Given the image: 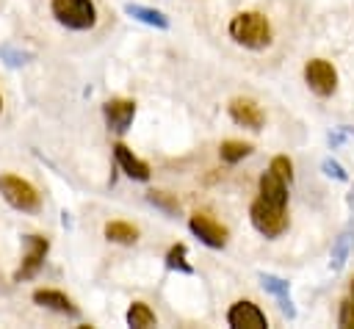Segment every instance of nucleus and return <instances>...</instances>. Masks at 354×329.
<instances>
[{"mask_svg":"<svg viewBox=\"0 0 354 329\" xmlns=\"http://www.w3.org/2000/svg\"><path fill=\"white\" fill-rule=\"evenodd\" d=\"M124 14L130 19H136V22L158 28V30H169L171 28V19L160 8H149V6H141V3H124Z\"/></svg>","mask_w":354,"mask_h":329,"instance_id":"15","label":"nucleus"},{"mask_svg":"<svg viewBox=\"0 0 354 329\" xmlns=\"http://www.w3.org/2000/svg\"><path fill=\"white\" fill-rule=\"evenodd\" d=\"M227 323H230L232 329H268L266 312H263L254 301H249V299H238V301L230 304V310H227Z\"/></svg>","mask_w":354,"mask_h":329,"instance_id":"8","label":"nucleus"},{"mask_svg":"<svg viewBox=\"0 0 354 329\" xmlns=\"http://www.w3.org/2000/svg\"><path fill=\"white\" fill-rule=\"evenodd\" d=\"M50 11L66 30H91L97 25L94 0H50Z\"/></svg>","mask_w":354,"mask_h":329,"instance_id":"2","label":"nucleus"},{"mask_svg":"<svg viewBox=\"0 0 354 329\" xmlns=\"http://www.w3.org/2000/svg\"><path fill=\"white\" fill-rule=\"evenodd\" d=\"M0 111H3V97H0Z\"/></svg>","mask_w":354,"mask_h":329,"instance_id":"30","label":"nucleus"},{"mask_svg":"<svg viewBox=\"0 0 354 329\" xmlns=\"http://www.w3.org/2000/svg\"><path fill=\"white\" fill-rule=\"evenodd\" d=\"M337 323L346 329H354V299L340 301V312H337Z\"/></svg>","mask_w":354,"mask_h":329,"instance_id":"25","label":"nucleus"},{"mask_svg":"<svg viewBox=\"0 0 354 329\" xmlns=\"http://www.w3.org/2000/svg\"><path fill=\"white\" fill-rule=\"evenodd\" d=\"M22 260H19V268L14 271V282H25V279H33L44 260H47V252H50V241L44 235H22Z\"/></svg>","mask_w":354,"mask_h":329,"instance_id":"5","label":"nucleus"},{"mask_svg":"<svg viewBox=\"0 0 354 329\" xmlns=\"http://www.w3.org/2000/svg\"><path fill=\"white\" fill-rule=\"evenodd\" d=\"M252 152H254V147H252L249 141H235V138H227V141H221V147H218V158H221L224 163H230V166L241 163V160L249 158Z\"/></svg>","mask_w":354,"mask_h":329,"instance_id":"19","label":"nucleus"},{"mask_svg":"<svg viewBox=\"0 0 354 329\" xmlns=\"http://www.w3.org/2000/svg\"><path fill=\"white\" fill-rule=\"evenodd\" d=\"M227 113H230V119L235 124L249 127V130H263V124H266L263 108L254 100H249V97H232L227 102Z\"/></svg>","mask_w":354,"mask_h":329,"instance_id":"10","label":"nucleus"},{"mask_svg":"<svg viewBox=\"0 0 354 329\" xmlns=\"http://www.w3.org/2000/svg\"><path fill=\"white\" fill-rule=\"evenodd\" d=\"M124 321H127V326H133V329H149V326H158L155 310H152L147 301H133V304L127 307Z\"/></svg>","mask_w":354,"mask_h":329,"instance_id":"18","label":"nucleus"},{"mask_svg":"<svg viewBox=\"0 0 354 329\" xmlns=\"http://www.w3.org/2000/svg\"><path fill=\"white\" fill-rule=\"evenodd\" d=\"M30 299H33V304H39L44 310H53V312H61V315H69V318H77L80 315L77 304L66 293H61L55 288H39V290H33Z\"/></svg>","mask_w":354,"mask_h":329,"instance_id":"12","label":"nucleus"},{"mask_svg":"<svg viewBox=\"0 0 354 329\" xmlns=\"http://www.w3.org/2000/svg\"><path fill=\"white\" fill-rule=\"evenodd\" d=\"M321 171L326 174V177H332V180H337V182H346L348 180V174H346V169L335 160V158H324L321 160Z\"/></svg>","mask_w":354,"mask_h":329,"instance_id":"24","label":"nucleus"},{"mask_svg":"<svg viewBox=\"0 0 354 329\" xmlns=\"http://www.w3.org/2000/svg\"><path fill=\"white\" fill-rule=\"evenodd\" d=\"M102 235L111 241V243H122V246H130V243H136L138 241V227L136 224H130V221H108L105 227H102Z\"/></svg>","mask_w":354,"mask_h":329,"instance_id":"17","label":"nucleus"},{"mask_svg":"<svg viewBox=\"0 0 354 329\" xmlns=\"http://www.w3.org/2000/svg\"><path fill=\"white\" fill-rule=\"evenodd\" d=\"M351 299H354V279H351Z\"/></svg>","mask_w":354,"mask_h":329,"instance_id":"29","label":"nucleus"},{"mask_svg":"<svg viewBox=\"0 0 354 329\" xmlns=\"http://www.w3.org/2000/svg\"><path fill=\"white\" fill-rule=\"evenodd\" d=\"M249 221H252V227H254L263 238H268V241L279 238V235L288 229V224H290V218H288V207L268 205V202L260 199V196L249 205Z\"/></svg>","mask_w":354,"mask_h":329,"instance_id":"3","label":"nucleus"},{"mask_svg":"<svg viewBox=\"0 0 354 329\" xmlns=\"http://www.w3.org/2000/svg\"><path fill=\"white\" fill-rule=\"evenodd\" d=\"M0 196L19 213H39L41 196L33 182L17 177V174H0Z\"/></svg>","mask_w":354,"mask_h":329,"instance_id":"4","label":"nucleus"},{"mask_svg":"<svg viewBox=\"0 0 354 329\" xmlns=\"http://www.w3.org/2000/svg\"><path fill=\"white\" fill-rule=\"evenodd\" d=\"M257 279H260L263 290L277 299L282 315H288V318L293 321V318H296V304H293V299H290V282L282 279V276H277V274H268V271H260Z\"/></svg>","mask_w":354,"mask_h":329,"instance_id":"11","label":"nucleus"},{"mask_svg":"<svg viewBox=\"0 0 354 329\" xmlns=\"http://www.w3.org/2000/svg\"><path fill=\"white\" fill-rule=\"evenodd\" d=\"M147 202L149 205H155V207H160L166 216H174L177 210H180V202L171 196V194H166V191H147Z\"/></svg>","mask_w":354,"mask_h":329,"instance_id":"22","label":"nucleus"},{"mask_svg":"<svg viewBox=\"0 0 354 329\" xmlns=\"http://www.w3.org/2000/svg\"><path fill=\"white\" fill-rule=\"evenodd\" d=\"M304 83L318 97H332L337 91V69L326 58H310L304 64Z\"/></svg>","mask_w":354,"mask_h":329,"instance_id":"6","label":"nucleus"},{"mask_svg":"<svg viewBox=\"0 0 354 329\" xmlns=\"http://www.w3.org/2000/svg\"><path fill=\"white\" fill-rule=\"evenodd\" d=\"M0 61L6 66L17 69V66H25L28 61H33V53L22 50V47H14V44H0Z\"/></svg>","mask_w":354,"mask_h":329,"instance_id":"21","label":"nucleus"},{"mask_svg":"<svg viewBox=\"0 0 354 329\" xmlns=\"http://www.w3.org/2000/svg\"><path fill=\"white\" fill-rule=\"evenodd\" d=\"M227 33L235 44L246 47V50H266L274 41V30L266 14L260 11H241L230 19Z\"/></svg>","mask_w":354,"mask_h":329,"instance_id":"1","label":"nucleus"},{"mask_svg":"<svg viewBox=\"0 0 354 329\" xmlns=\"http://www.w3.org/2000/svg\"><path fill=\"white\" fill-rule=\"evenodd\" d=\"M346 205H348V210L354 213V185H351V191L346 194Z\"/></svg>","mask_w":354,"mask_h":329,"instance_id":"26","label":"nucleus"},{"mask_svg":"<svg viewBox=\"0 0 354 329\" xmlns=\"http://www.w3.org/2000/svg\"><path fill=\"white\" fill-rule=\"evenodd\" d=\"M257 196L266 199L268 205H277V207H288V182L274 174L271 169H266L257 180Z\"/></svg>","mask_w":354,"mask_h":329,"instance_id":"14","label":"nucleus"},{"mask_svg":"<svg viewBox=\"0 0 354 329\" xmlns=\"http://www.w3.org/2000/svg\"><path fill=\"white\" fill-rule=\"evenodd\" d=\"M351 246H354V227H346V229L335 238L332 252H329V268H332V271H340V268L346 265Z\"/></svg>","mask_w":354,"mask_h":329,"instance_id":"16","label":"nucleus"},{"mask_svg":"<svg viewBox=\"0 0 354 329\" xmlns=\"http://www.w3.org/2000/svg\"><path fill=\"white\" fill-rule=\"evenodd\" d=\"M113 158H116V166L130 177V180H136V182H147L149 177H152V171H149V166L138 158V155H133V149L127 147V144H113Z\"/></svg>","mask_w":354,"mask_h":329,"instance_id":"13","label":"nucleus"},{"mask_svg":"<svg viewBox=\"0 0 354 329\" xmlns=\"http://www.w3.org/2000/svg\"><path fill=\"white\" fill-rule=\"evenodd\" d=\"M343 130H346V135H354V127H348V124H340Z\"/></svg>","mask_w":354,"mask_h":329,"instance_id":"28","label":"nucleus"},{"mask_svg":"<svg viewBox=\"0 0 354 329\" xmlns=\"http://www.w3.org/2000/svg\"><path fill=\"white\" fill-rule=\"evenodd\" d=\"M274 174H279L288 185L293 182V163H290V158L288 155H277V158H271V166H268Z\"/></svg>","mask_w":354,"mask_h":329,"instance_id":"23","label":"nucleus"},{"mask_svg":"<svg viewBox=\"0 0 354 329\" xmlns=\"http://www.w3.org/2000/svg\"><path fill=\"white\" fill-rule=\"evenodd\" d=\"M102 116L111 133H127L133 119H136V100H124V97H111L102 102Z\"/></svg>","mask_w":354,"mask_h":329,"instance_id":"9","label":"nucleus"},{"mask_svg":"<svg viewBox=\"0 0 354 329\" xmlns=\"http://www.w3.org/2000/svg\"><path fill=\"white\" fill-rule=\"evenodd\" d=\"M61 224H64V227H72V218H69L66 210H61Z\"/></svg>","mask_w":354,"mask_h":329,"instance_id":"27","label":"nucleus"},{"mask_svg":"<svg viewBox=\"0 0 354 329\" xmlns=\"http://www.w3.org/2000/svg\"><path fill=\"white\" fill-rule=\"evenodd\" d=\"M188 229H191L205 246H210V249H224L227 241H230V229H227L221 221H216L210 213H205V210H196V213L188 218Z\"/></svg>","mask_w":354,"mask_h":329,"instance_id":"7","label":"nucleus"},{"mask_svg":"<svg viewBox=\"0 0 354 329\" xmlns=\"http://www.w3.org/2000/svg\"><path fill=\"white\" fill-rule=\"evenodd\" d=\"M166 268L169 271H180V274H194V265L188 263V246L185 243H174L169 252H166Z\"/></svg>","mask_w":354,"mask_h":329,"instance_id":"20","label":"nucleus"}]
</instances>
